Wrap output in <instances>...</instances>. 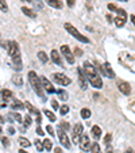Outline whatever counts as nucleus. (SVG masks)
<instances>
[{"mask_svg": "<svg viewBox=\"0 0 135 153\" xmlns=\"http://www.w3.org/2000/svg\"><path fill=\"white\" fill-rule=\"evenodd\" d=\"M83 65H84V71H85V77L91 83V85L97 88V90L103 88V80L99 76V73L96 72V68L91 62H88V61H85Z\"/></svg>", "mask_w": 135, "mask_h": 153, "instance_id": "1", "label": "nucleus"}, {"mask_svg": "<svg viewBox=\"0 0 135 153\" xmlns=\"http://www.w3.org/2000/svg\"><path fill=\"white\" fill-rule=\"evenodd\" d=\"M8 54L12 60V64H14V69L20 71L22 69V57H20V49H19V45H18L16 41H11L8 42Z\"/></svg>", "mask_w": 135, "mask_h": 153, "instance_id": "2", "label": "nucleus"}, {"mask_svg": "<svg viewBox=\"0 0 135 153\" xmlns=\"http://www.w3.org/2000/svg\"><path fill=\"white\" fill-rule=\"evenodd\" d=\"M29 81H30V84H31L32 90L37 92V95L39 96L43 102H46V96L43 94V90H45V88H43L42 83H41V79L38 77L37 73H35L34 71H30L29 72Z\"/></svg>", "mask_w": 135, "mask_h": 153, "instance_id": "3", "label": "nucleus"}, {"mask_svg": "<svg viewBox=\"0 0 135 153\" xmlns=\"http://www.w3.org/2000/svg\"><path fill=\"white\" fill-rule=\"evenodd\" d=\"M108 10H111V11H115L116 14H119L118 18H115V25L118 27H123L124 25H126V20H127V14L126 11H124L123 8H118V7L115 6V4H108Z\"/></svg>", "mask_w": 135, "mask_h": 153, "instance_id": "4", "label": "nucleus"}, {"mask_svg": "<svg viewBox=\"0 0 135 153\" xmlns=\"http://www.w3.org/2000/svg\"><path fill=\"white\" fill-rule=\"evenodd\" d=\"M65 29L68 30V33H69L72 37H75V38H77L80 42H84V43H89V39L85 37V35H83L80 31H78L77 29H76L75 26H72L70 23H65Z\"/></svg>", "mask_w": 135, "mask_h": 153, "instance_id": "5", "label": "nucleus"}, {"mask_svg": "<svg viewBox=\"0 0 135 153\" xmlns=\"http://www.w3.org/2000/svg\"><path fill=\"white\" fill-rule=\"evenodd\" d=\"M52 79L54 80V83L60 84V85H68V84H70V81H72L68 76L63 75V73H53Z\"/></svg>", "mask_w": 135, "mask_h": 153, "instance_id": "6", "label": "nucleus"}, {"mask_svg": "<svg viewBox=\"0 0 135 153\" xmlns=\"http://www.w3.org/2000/svg\"><path fill=\"white\" fill-rule=\"evenodd\" d=\"M83 125L81 123H77L75 126V129H73V136H72V140H73V142H75V144H78V141H80V137L83 136Z\"/></svg>", "mask_w": 135, "mask_h": 153, "instance_id": "7", "label": "nucleus"}, {"mask_svg": "<svg viewBox=\"0 0 135 153\" xmlns=\"http://www.w3.org/2000/svg\"><path fill=\"white\" fill-rule=\"evenodd\" d=\"M100 72L103 73L104 76L109 77V79H114V77H115V72L112 71L109 62H105V64H103V65H100Z\"/></svg>", "mask_w": 135, "mask_h": 153, "instance_id": "8", "label": "nucleus"}, {"mask_svg": "<svg viewBox=\"0 0 135 153\" xmlns=\"http://www.w3.org/2000/svg\"><path fill=\"white\" fill-rule=\"evenodd\" d=\"M61 53H62V56L66 58V61H68L69 64L75 62V56L72 54V52H70V49H69V46H68V45L61 46Z\"/></svg>", "mask_w": 135, "mask_h": 153, "instance_id": "9", "label": "nucleus"}, {"mask_svg": "<svg viewBox=\"0 0 135 153\" xmlns=\"http://www.w3.org/2000/svg\"><path fill=\"white\" fill-rule=\"evenodd\" d=\"M58 138H60V142L66 148V149H69L70 148L69 138H68V136H66L65 131H63L62 129H60V127H58Z\"/></svg>", "mask_w": 135, "mask_h": 153, "instance_id": "10", "label": "nucleus"}, {"mask_svg": "<svg viewBox=\"0 0 135 153\" xmlns=\"http://www.w3.org/2000/svg\"><path fill=\"white\" fill-rule=\"evenodd\" d=\"M78 145H80L81 150H88V149H91V145L92 144L89 141V137L83 133V136L80 137V141H78Z\"/></svg>", "mask_w": 135, "mask_h": 153, "instance_id": "11", "label": "nucleus"}, {"mask_svg": "<svg viewBox=\"0 0 135 153\" xmlns=\"http://www.w3.org/2000/svg\"><path fill=\"white\" fill-rule=\"evenodd\" d=\"M118 88L123 95H130L131 94V87L127 81H123V80H119L118 81Z\"/></svg>", "mask_w": 135, "mask_h": 153, "instance_id": "12", "label": "nucleus"}, {"mask_svg": "<svg viewBox=\"0 0 135 153\" xmlns=\"http://www.w3.org/2000/svg\"><path fill=\"white\" fill-rule=\"evenodd\" d=\"M41 83H42L43 88H45V90H46L49 94H54L55 92V88L53 87V84L50 83V81L47 80L46 77H41Z\"/></svg>", "mask_w": 135, "mask_h": 153, "instance_id": "13", "label": "nucleus"}, {"mask_svg": "<svg viewBox=\"0 0 135 153\" xmlns=\"http://www.w3.org/2000/svg\"><path fill=\"white\" fill-rule=\"evenodd\" d=\"M78 72V84H80V87H81V90H86L88 87H86V77H85V73L83 72V69H78L77 71Z\"/></svg>", "mask_w": 135, "mask_h": 153, "instance_id": "14", "label": "nucleus"}, {"mask_svg": "<svg viewBox=\"0 0 135 153\" xmlns=\"http://www.w3.org/2000/svg\"><path fill=\"white\" fill-rule=\"evenodd\" d=\"M50 54H52V60H53V62H55V64L58 65V67H63V65H62V60H61V54L57 52V50L53 49Z\"/></svg>", "mask_w": 135, "mask_h": 153, "instance_id": "15", "label": "nucleus"}, {"mask_svg": "<svg viewBox=\"0 0 135 153\" xmlns=\"http://www.w3.org/2000/svg\"><path fill=\"white\" fill-rule=\"evenodd\" d=\"M47 4H49L50 7H54V8H62V1H60V0H45Z\"/></svg>", "mask_w": 135, "mask_h": 153, "instance_id": "16", "label": "nucleus"}, {"mask_svg": "<svg viewBox=\"0 0 135 153\" xmlns=\"http://www.w3.org/2000/svg\"><path fill=\"white\" fill-rule=\"evenodd\" d=\"M92 137L95 140H99L101 137V129L99 126H93L92 127Z\"/></svg>", "mask_w": 135, "mask_h": 153, "instance_id": "17", "label": "nucleus"}, {"mask_svg": "<svg viewBox=\"0 0 135 153\" xmlns=\"http://www.w3.org/2000/svg\"><path fill=\"white\" fill-rule=\"evenodd\" d=\"M22 12H23L24 15H27L29 18H32V19H34V18H37V14H35L32 10L27 8V7H22Z\"/></svg>", "mask_w": 135, "mask_h": 153, "instance_id": "18", "label": "nucleus"}, {"mask_svg": "<svg viewBox=\"0 0 135 153\" xmlns=\"http://www.w3.org/2000/svg\"><path fill=\"white\" fill-rule=\"evenodd\" d=\"M12 98V92L10 90H1V99H3L4 102L10 100V99Z\"/></svg>", "mask_w": 135, "mask_h": 153, "instance_id": "19", "label": "nucleus"}, {"mask_svg": "<svg viewBox=\"0 0 135 153\" xmlns=\"http://www.w3.org/2000/svg\"><path fill=\"white\" fill-rule=\"evenodd\" d=\"M24 107H27V110H29L30 113L35 114V115H41V114H39V111H38L37 108H35V107L32 106L31 103H29V102H26V103H24Z\"/></svg>", "mask_w": 135, "mask_h": 153, "instance_id": "20", "label": "nucleus"}, {"mask_svg": "<svg viewBox=\"0 0 135 153\" xmlns=\"http://www.w3.org/2000/svg\"><path fill=\"white\" fill-rule=\"evenodd\" d=\"M23 107H24V104L22 103V102L16 100V99H15L11 104V108H15V110H23Z\"/></svg>", "mask_w": 135, "mask_h": 153, "instance_id": "21", "label": "nucleus"}, {"mask_svg": "<svg viewBox=\"0 0 135 153\" xmlns=\"http://www.w3.org/2000/svg\"><path fill=\"white\" fill-rule=\"evenodd\" d=\"M8 118H14L15 121L16 122H19L20 125H22V122H23V119H22V115H20V114H18V113H10L8 114Z\"/></svg>", "mask_w": 135, "mask_h": 153, "instance_id": "22", "label": "nucleus"}, {"mask_svg": "<svg viewBox=\"0 0 135 153\" xmlns=\"http://www.w3.org/2000/svg\"><path fill=\"white\" fill-rule=\"evenodd\" d=\"M19 144H20V146H22V148L31 146V142H30L27 138H24V137H20V138H19Z\"/></svg>", "mask_w": 135, "mask_h": 153, "instance_id": "23", "label": "nucleus"}, {"mask_svg": "<svg viewBox=\"0 0 135 153\" xmlns=\"http://www.w3.org/2000/svg\"><path fill=\"white\" fill-rule=\"evenodd\" d=\"M52 146H53V144H52V140H49V138L43 140V148H45V150H47V152H50V150H52Z\"/></svg>", "mask_w": 135, "mask_h": 153, "instance_id": "24", "label": "nucleus"}, {"mask_svg": "<svg viewBox=\"0 0 135 153\" xmlns=\"http://www.w3.org/2000/svg\"><path fill=\"white\" fill-rule=\"evenodd\" d=\"M80 114H81V118L83 119H88L89 117H91V110H89V108H83Z\"/></svg>", "mask_w": 135, "mask_h": 153, "instance_id": "25", "label": "nucleus"}, {"mask_svg": "<svg viewBox=\"0 0 135 153\" xmlns=\"http://www.w3.org/2000/svg\"><path fill=\"white\" fill-rule=\"evenodd\" d=\"M43 114H45V115L47 117V118H49V121H52V122H54L55 119V115H54V113H52V111H49V110H45L43 111Z\"/></svg>", "mask_w": 135, "mask_h": 153, "instance_id": "26", "label": "nucleus"}, {"mask_svg": "<svg viewBox=\"0 0 135 153\" xmlns=\"http://www.w3.org/2000/svg\"><path fill=\"white\" fill-rule=\"evenodd\" d=\"M34 145H35V148H37L38 152H42V150H43V142L41 141V140H35Z\"/></svg>", "mask_w": 135, "mask_h": 153, "instance_id": "27", "label": "nucleus"}, {"mask_svg": "<svg viewBox=\"0 0 135 153\" xmlns=\"http://www.w3.org/2000/svg\"><path fill=\"white\" fill-rule=\"evenodd\" d=\"M91 153H101L100 152V146H99L97 142H95V144L91 145Z\"/></svg>", "mask_w": 135, "mask_h": 153, "instance_id": "28", "label": "nucleus"}, {"mask_svg": "<svg viewBox=\"0 0 135 153\" xmlns=\"http://www.w3.org/2000/svg\"><path fill=\"white\" fill-rule=\"evenodd\" d=\"M38 58H39L42 62H47V60H49V58H47V54L45 52H39V53H38Z\"/></svg>", "mask_w": 135, "mask_h": 153, "instance_id": "29", "label": "nucleus"}, {"mask_svg": "<svg viewBox=\"0 0 135 153\" xmlns=\"http://www.w3.org/2000/svg\"><path fill=\"white\" fill-rule=\"evenodd\" d=\"M0 11H3V12L8 11V6H7L6 0H0Z\"/></svg>", "mask_w": 135, "mask_h": 153, "instance_id": "30", "label": "nucleus"}, {"mask_svg": "<svg viewBox=\"0 0 135 153\" xmlns=\"http://www.w3.org/2000/svg\"><path fill=\"white\" fill-rule=\"evenodd\" d=\"M12 80H14V83L16 84V85H22V84H23V80H22V76H19V75H15Z\"/></svg>", "mask_w": 135, "mask_h": 153, "instance_id": "31", "label": "nucleus"}, {"mask_svg": "<svg viewBox=\"0 0 135 153\" xmlns=\"http://www.w3.org/2000/svg\"><path fill=\"white\" fill-rule=\"evenodd\" d=\"M58 98H60L61 100H66V99H68V92H65L63 90H60L58 91Z\"/></svg>", "mask_w": 135, "mask_h": 153, "instance_id": "32", "label": "nucleus"}, {"mask_svg": "<svg viewBox=\"0 0 135 153\" xmlns=\"http://www.w3.org/2000/svg\"><path fill=\"white\" fill-rule=\"evenodd\" d=\"M23 123H24V127L30 126V125H31V117H30V115H26V117H24Z\"/></svg>", "mask_w": 135, "mask_h": 153, "instance_id": "33", "label": "nucleus"}, {"mask_svg": "<svg viewBox=\"0 0 135 153\" xmlns=\"http://www.w3.org/2000/svg\"><path fill=\"white\" fill-rule=\"evenodd\" d=\"M60 113H61V115H65V114H68V113H69V107H68V106L60 107Z\"/></svg>", "mask_w": 135, "mask_h": 153, "instance_id": "34", "label": "nucleus"}, {"mask_svg": "<svg viewBox=\"0 0 135 153\" xmlns=\"http://www.w3.org/2000/svg\"><path fill=\"white\" fill-rule=\"evenodd\" d=\"M111 138H112L111 134H107V136L104 137V144H105V145H109V144H111Z\"/></svg>", "mask_w": 135, "mask_h": 153, "instance_id": "35", "label": "nucleus"}, {"mask_svg": "<svg viewBox=\"0 0 135 153\" xmlns=\"http://www.w3.org/2000/svg\"><path fill=\"white\" fill-rule=\"evenodd\" d=\"M60 129H65V131H66V130H68V129H69V123H66V122H62V123H61L60 125Z\"/></svg>", "mask_w": 135, "mask_h": 153, "instance_id": "36", "label": "nucleus"}, {"mask_svg": "<svg viewBox=\"0 0 135 153\" xmlns=\"http://www.w3.org/2000/svg\"><path fill=\"white\" fill-rule=\"evenodd\" d=\"M46 130H47V133H49L50 136H54V129H53L52 126H46Z\"/></svg>", "mask_w": 135, "mask_h": 153, "instance_id": "37", "label": "nucleus"}, {"mask_svg": "<svg viewBox=\"0 0 135 153\" xmlns=\"http://www.w3.org/2000/svg\"><path fill=\"white\" fill-rule=\"evenodd\" d=\"M52 106H53V108H54V110L60 108V107H58V102H57V100H54V99L52 100Z\"/></svg>", "mask_w": 135, "mask_h": 153, "instance_id": "38", "label": "nucleus"}, {"mask_svg": "<svg viewBox=\"0 0 135 153\" xmlns=\"http://www.w3.org/2000/svg\"><path fill=\"white\" fill-rule=\"evenodd\" d=\"M37 134H38V136H43V130H42V129H41V127H39V126H38V127H37Z\"/></svg>", "mask_w": 135, "mask_h": 153, "instance_id": "39", "label": "nucleus"}, {"mask_svg": "<svg viewBox=\"0 0 135 153\" xmlns=\"http://www.w3.org/2000/svg\"><path fill=\"white\" fill-rule=\"evenodd\" d=\"M66 3H68V6L69 7H73L75 6V0H66Z\"/></svg>", "mask_w": 135, "mask_h": 153, "instance_id": "40", "label": "nucleus"}, {"mask_svg": "<svg viewBox=\"0 0 135 153\" xmlns=\"http://www.w3.org/2000/svg\"><path fill=\"white\" fill-rule=\"evenodd\" d=\"M8 133L11 134V136L15 133V129H14V127H12V126H10V127H8Z\"/></svg>", "mask_w": 135, "mask_h": 153, "instance_id": "41", "label": "nucleus"}, {"mask_svg": "<svg viewBox=\"0 0 135 153\" xmlns=\"http://www.w3.org/2000/svg\"><path fill=\"white\" fill-rule=\"evenodd\" d=\"M1 141H3V145H4V146H7V145H8V138H6V137H4Z\"/></svg>", "mask_w": 135, "mask_h": 153, "instance_id": "42", "label": "nucleus"}, {"mask_svg": "<svg viewBox=\"0 0 135 153\" xmlns=\"http://www.w3.org/2000/svg\"><path fill=\"white\" fill-rule=\"evenodd\" d=\"M54 152L55 153H62V150H61V148H54Z\"/></svg>", "mask_w": 135, "mask_h": 153, "instance_id": "43", "label": "nucleus"}, {"mask_svg": "<svg viewBox=\"0 0 135 153\" xmlns=\"http://www.w3.org/2000/svg\"><path fill=\"white\" fill-rule=\"evenodd\" d=\"M4 121H6V119H4V118H3V117L0 115V125H1V123H4Z\"/></svg>", "mask_w": 135, "mask_h": 153, "instance_id": "44", "label": "nucleus"}, {"mask_svg": "<svg viewBox=\"0 0 135 153\" xmlns=\"http://www.w3.org/2000/svg\"><path fill=\"white\" fill-rule=\"evenodd\" d=\"M130 18H131V22L135 25V16H134V15H131V16H130Z\"/></svg>", "mask_w": 135, "mask_h": 153, "instance_id": "45", "label": "nucleus"}, {"mask_svg": "<svg viewBox=\"0 0 135 153\" xmlns=\"http://www.w3.org/2000/svg\"><path fill=\"white\" fill-rule=\"evenodd\" d=\"M124 153H135V152H134V150H132V149H127Z\"/></svg>", "mask_w": 135, "mask_h": 153, "instance_id": "46", "label": "nucleus"}, {"mask_svg": "<svg viewBox=\"0 0 135 153\" xmlns=\"http://www.w3.org/2000/svg\"><path fill=\"white\" fill-rule=\"evenodd\" d=\"M19 153H29V152H26L24 149H20V150H19Z\"/></svg>", "mask_w": 135, "mask_h": 153, "instance_id": "47", "label": "nucleus"}, {"mask_svg": "<svg viewBox=\"0 0 135 153\" xmlns=\"http://www.w3.org/2000/svg\"><path fill=\"white\" fill-rule=\"evenodd\" d=\"M105 153H114V150H112V149H107Z\"/></svg>", "mask_w": 135, "mask_h": 153, "instance_id": "48", "label": "nucleus"}, {"mask_svg": "<svg viewBox=\"0 0 135 153\" xmlns=\"http://www.w3.org/2000/svg\"><path fill=\"white\" fill-rule=\"evenodd\" d=\"M1 133H3V129H1V127H0V136H1Z\"/></svg>", "mask_w": 135, "mask_h": 153, "instance_id": "49", "label": "nucleus"}, {"mask_svg": "<svg viewBox=\"0 0 135 153\" xmlns=\"http://www.w3.org/2000/svg\"><path fill=\"white\" fill-rule=\"evenodd\" d=\"M24 1H32V0H24Z\"/></svg>", "mask_w": 135, "mask_h": 153, "instance_id": "50", "label": "nucleus"}, {"mask_svg": "<svg viewBox=\"0 0 135 153\" xmlns=\"http://www.w3.org/2000/svg\"><path fill=\"white\" fill-rule=\"evenodd\" d=\"M122 1H127V0H122Z\"/></svg>", "mask_w": 135, "mask_h": 153, "instance_id": "51", "label": "nucleus"}]
</instances>
